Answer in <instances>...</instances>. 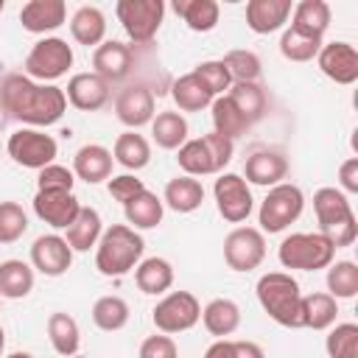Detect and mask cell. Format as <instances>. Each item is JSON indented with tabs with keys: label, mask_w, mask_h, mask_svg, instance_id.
I'll return each instance as SVG.
<instances>
[{
	"label": "cell",
	"mask_w": 358,
	"mask_h": 358,
	"mask_svg": "<svg viewBox=\"0 0 358 358\" xmlns=\"http://www.w3.org/2000/svg\"><path fill=\"white\" fill-rule=\"evenodd\" d=\"M112 159H117L123 168L129 171H140L151 162V145L143 134L137 131H123L117 134L115 140V148H112Z\"/></svg>",
	"instance_id": "obj_34"
},
{
	"label": "cell",
	"mask_w": 358,
	"mask_h": 358,
	"mask_svg": "<svg viewBox=\"0 0 358 358\" xmlns=\"http://www.w3.org/2000/svg\"><path fill=\"white\" fill-rule=\"evenodd\" d=\"M64 232H67L64 241H67V246H70L73 252H90L92 246H98L101 232H103L98 210H92V207H81L78 215H76V221H73Z\"/></svg>",
	"instance_id": "obj_25"
},
{
	"label": "cell",
	"mask_w": 358,
	"mask_h": 358,
	"mask_svg": "<svg viewBox=\"0 0 358 358\" xmlns=\"http://www.w3.org/2000/svg\"><path fill=\"white\" fill-rule=\"evenodd\" d=\"M70 34L78 45H87V48H98L106 36V17L98 6H81L73 17H70Z\"/></svg>",
	"instance_id": "obj_26"
},
{
	"label": "cell",
	"mask_w": 358,
	"mask_h": 358,
	"mask_svg": "<svg viewBox=\"0 0 358 358\" xmlns=\"http://www.w3.org/2000/svg\"><path fill=\"white\" fill-rule=\"evenodd\" d=\"M173 11L187 22L190 31L207 34L218 25V3L215 0H173Z\"/></svg>",
	"instance_id": "obj_30"
},
{
	"label": "cell",
	"mask_w": 358,
	"mask_h": 358,
	"mask_svg": "<svg viewBox=\"0 0 358 358\" xmlns=\"http://www.w3.org/2000/svg\"><path fill=\"white\" fill-rule=\"evenodd\" d=\"M302 207H305V196L296 185H291V182L274 185L266 193V199L260 201V213H257L260 232H268V235L282 232L302 215Z\"/></svg>",
	"instance_id": "obj_6"
},
{
	"label": "cell",
	"mask_w": 358,
	"mask_h": 358,
	"mask_svg": "<svg viewBox=\"0 0 358 358\" xmlns=\"http://www.w3.org/2000/svg\"><path fill=\"white\" fill-rule=\"evenodd\" d=\"M81 204L73 193H59V190H36L34 196V213L50 224L53 229H67L76 215H78Z\"/></svg>",
	"instance_id": "obj_16"
},
{
	"label": "cell",
	"mask_w": 358,
	"mask_h": 358,
	"mask_svg": "<svg viewBox=\"0 0 358 358\" xmlns=\"http://www.w3.org/2000/svg\"><path fill=\"white\" fill-rule=\"evenodd\" d=\"M171 98L179 112H201L213 103V92L199 81L196 73H185L171 84Z\"/></svg>",
	"instance_id": "obj_28"
},
{
	"label": "cell",
	"mask_w": 358,
	"mask_h": 358,
	"mask_svg": "<svg viewBox=\"0 0 358 358\" xmlns=\"http://www.w3.org/2000/svg\"><path fill=\"white\" fill-rule=\"evenodd\" d=\"M92 322H95V327H101L106 333H115V330L126 327V322H129V302L123 296H115V294L101 296L92 305Z\"/></svg>",
	"instance_id": "obj_39"
},
{
	"label": "cell",
	"mask_w": 358,
	"mask_h": 358,
	"mask_svg": "<svg viewBox=\"0 0 358 358\" xmlns=\"http://www.w3.org/2000/svg\"><path fill=\"white\" fill-rule=\"evenodd\" d=\"M243 173H246V182H252V185L274 187V185H280L288 176V159L280 151L257 148V151H252L246 157Z\"/></svg>",
	"instance_id": "obj_18"
},
{
	"label": "cell",
	"mask_w": 358,
	"mask_h": 358,
	"mask_svg": "<svg viewBox=\"0 0 358 358\" xmlns=\"http://www.w3.org/2000/svg\"><path fill=\"white\" fill-rule=\"evenodd\" d=\"M327 294L333 299H352L358 294V266L352 260H338L327 266Z\"/></svg>",
	"instance_id": "obj_41"
},
{
	"label": "cell",
	"mask_w": 358,
	"mask_h": 358,
	"mask_svg": "<svg viewBox=\"0 0 358 358\" xmlns=\"http://www.w3.org/2000/svg\"><path fill=\"white\" fill-rule=\"evenodd\" d=\"M151 134L159 148L179 151L187 140V120L182 117V112H159L151 120Z\"/></svg>",
	"instance_id": "obj_33"
},
{
	"label": "cell",
	"mask_w": 358,
	"mask_h": 358,
	"mask_svg": "<svg viewBox=\"0 0 358 358\" xmlns=\"http://www.w3.org/2000/svg\"><path fill=\"white\" fill-rule=\"evenodd\" d=\"M115 115L131 131L154 120V92L145 84H131L115 98Z\"/></svg>",
	"instance_id": "obj_15"
},
{
	"label": "cell",
	"mask_w": 358,
	"mask_h": 358,
	"mask_svg": "<svg viewBox=\"0 0 358 358\" xmlns=\"http://www.w3.org/2000/svg\"><path fill=\"white\" fill-rule=\"evenodd\" d=\"M213 193H215V207H218L224 221L241 224L252 215L255 199H252L249 182L241 173H218L215 185H213Z\"/></svg>",
	"instance_id": "obj_11"
},
{
	"label": "cell",
	"mask_w": 358,
	"mask_h": 358,
	"mask_svg": "<svg viewBox=\"0 0 358 358\" xmlns=\"http://www.w3.org/2000/svg\"><path fill=\"white\" fill-rule=\"evenodd\" d=\"M140 358H179V350L171 336H148L140 344Z\"/></svg>",
	"instance_id": "obj_50"
},
{
	"label": "cell",
	"mask_w": 358,
	"mask_h": 358,
	"mask_svg": "<svg viewBox=\"0 0 358 358\" xmlns=\"http://www.w3.org/2000/svg\"><path fill=\"white\" fill-rule=\"evenodd\" d=\"M193 73H196V76H199V81L213 92V98L224 95V90H229V87H232L229 70L224 67V62H221V59L201 62V64H196V70H193Z\"/></svg>",
	"instance_id": "obj_46"
},
{
	"label": "cell",
	"mask_w": 358,
	"mask_h": 358,
	"mask_svg": "<svg viewBox=\"0 0 358 358\" xmlns=\"http://www.w3.org/2000/svg\"><path fill=\"white\" fill-rule=\"evenodd\" d=\"M319 50H322V36H310L296 28H288L280 36V53L288 62H310V59H316Z\"/></svg>",
	"instance_id": "obj_40"
},
{
	"label": "cell",
	"mask_w": 358,
	"mask_h": 358,
	"mask_svg": "<svg viewBox=\"0 0 358 358\" xmlns=\"http://www.w3.org/2000/svg\"><path fill=\"white\" fill-rule=\"evenodd\" d=\"M336 316H338V299H333L330 294L316 291L302 296V327L327 330L336 324Z\"/></svg>",
	"instance_id": "obj_29"
},
{
	"label": "cell",
	"mask_w": 358,
	"mask_h": 358,
	"mask_svg": "<svg viewBox=\"0 0 358 358\" xmlns=\"http://www.w3.org/2000/svg\"><path fill=\"white\" fill-rule=\"evenodd\" d=\"M145 241L126 224H112L101 232V241L95 246V268L106 277H123L131 268H137L143 257Z\"/></svg>",
	"instance_id": "obj_2"
},
{
	"label": "cell",
	"mask_w": 358,
	"mask_h": 358,
	"mask_svg": "<svg viewBox=\"0 0 358 358\" xmlns=\"http://www.w3.org/2000/svg\"><path fill=\"white\" fill-rule=\"evenodd\" d=\"M112 165H115V159H112L109 148H103L98 143H87L73 157V176L84 179L87 185H98L112 176Z\"/></svg>",
	"instance_id": "obj_21"
},
{
	"label": "cell",
	"mask_w": 358,
	"mask_h": 358,
	"mask_svg": "<svg viewBox=\"0 0 358 358\" xmlns=\"http://www.w3.org/2000/svg\"><path fill=\"white\" fill-rule=\"evenodd\" d=\"M92 67L95 76H101L103 81H120L129 76L131 70V50L129 45L117 42V39H106L95 48L92 53Z\"/></svg>",
	"instance_id": "obj_22"
},
{
	"label": "cell",
	"mask_w": 358,
	"mask_h": 358,
	"mask_svg": "<svg viewBox=\"0 0 358 358\" xmlns=\"http://www.w3.org/2000/svg\"><path fill=\"white\" fill-rule=\"evenodd\" d=\"M67 20V6L64 0H28L20 8V22L28 34H48L64 25Z\"/></svg>",
	"instance_id": "obj_19"
},
{
	"label": "cell",
	"mask_w": 358,
	"mask_h": 358,
	"mask_svg": "<svg viewBox=\"0 0 358 358\" xmlns=\"http://www.w3.org/2000/svg\"><path fill=\"white\" fill-rule=\"evenodd\" d=\"M235 358H266V352L255 341H235Z\"/></svg>",
	"instance_id": "obj_53"
},
{
	"label": "cell",
	"mask_w": 358,
	"mask_h": 358,
	"mask_svg": "<svg viewBox=\"0 0 358 358\" xmlns=\"http://www.w3.org/2000/svg\"><path fill=\"white\" fill-rule=\"evenodd\" d=\"M227 98L235 103V109H238L249 123L260 120L263 112H266V92H263V87H260L257 81H232Z\"/></svg>",
	"instance_id": "obj_36"
},
{
	"label": "cell",
	"mask_w": 358,
	"mask_h": 358,
	"mask_svg": "<svg viewBox=\"0 0 358 358\" xmlns=\"http://www.w3.org/2000/svg\"><path fill=\"white\" fill-rule=\"evenodd\" d=\"M106 187H109V196H112L115 201H120V204L131 201L134 196H140V193L145 190L143 179H137V176H131V173H123V176H112Z\"/></svg>",
	"instance_id": "obj_49"
},
{
	"label": "cell",
	"mask_w": 358,
	"mask_h": 358,
	"mask_svg": "<svg viewBox=\"0 0 358 358\" xmlns=\"http://www.w3.org/2000/svg\"><path fill=\"white\" fill-rule=\"evenodd\" d=\"M3 350H6V333H3V327H0V358H3Z\"/></svg>",
	"instance_id": "obj_54"
},
{
	"label": "cell",
	"mask_w": 358,
	"mask_h": 358,
	"mask_svg": "<svg viewBox=\"0 0 358 358\" xmlns=\"http://www.w3.org/2000/svg\"><path fill=\"white\" fill-rule=\"evenodd\" d=\"M0 109L28 126H53L67 109V95L56 84H36L14 73L0 81Z\"/></svg>",
	"instance_id": "obj_1"
},
{
	"label": "cell",
	"mask_w": 358,
	"mask_h": 358,
	"mask_svg": "<svg viewBox=\"0 0 358 358\" xmlns=\"http://www.w3.org/2000/svg\"><path fill=\"white\" fill-rule=\"evenodd\" d=\"M324 350L330 358H358V324L355 322L336 324L324 338Z\"/></svg>",
	"instance_id": "obj_43"
},
{
	"label": "cell",
	"mask_w": 358,
	"mask_h": 358,
	"mask_svg": "<svg viewBox=\"0 0 358 358\" xmlns=\"http://www.w3.org/2000/svg\"><path fill=\"white\" fill-rule=\"evenodd\" d=\"M330 25V6L324 0H302L294 6V22L291 28L305 31L310 36H322Z\"/></svg>",
	"instance_id": "obj_38"
},
{
	"label": "cell",
	"mask_w": 358,
	"mask_h": 358,
	"mask_svg": "<svg viewBox=\"0 0 358 358\" xmlns=\"http://www.w3.org/2000/svg\"><path fill=\"white\" fill-rule=\"evenodd\" d=\"M34 291V268L25 260H3L0 263V296L22 299Z\"/></svg>",
	"instance_id": "obj_32"
},
{
	"label": "cell",
	"mask_w": 358,
	"mask_h": 358,
	"mask_svg": "<svg viewBox=\"0 0 358 358\" xmlns=\"http://www.w3.org/2000/svg\"><path fill=\"white\" fill-rule=\"evenodd\" d=\"M277 257L285 268L319 271V268H327L333 263L336 246L322 232H291L288 238H282Z\"/></svg>",
	"instance_id": "obj_5"
},
{
	"label": "cell",
	"mask_w": 358,
	"mask_h": 358,
	"mask_svg": "<svg viewBox=\"0 0 358 358\" xmlns=\"http://www.w3.org/2000/svg\"><path fill=\"white\" fill-rule=\"evenodd\" d=\"M115 14L131 42L148 45L162 25L165 3L162 0H117Z\"/></svg>",
	"instance_id": "obj_7"
},
{
	"label": "cell",
	"mask_w": 358,
	"mask_h": 358,
	"mask_svg": "<svg viewBox=\"0 0 358 358\" xmlns=\"http://www.w3.org/2000/svg\"><path fill=\"white\" fill-rule=\"evenodd\" d=\"M73 263V249L67 246V241L56 232L50 235H39L31 246V266L36 271H42L45 277H62Z\"/></svg>",
	"instance_id": "obj_14"
},
{
	"label": "cell",
	"mask_w": 358,
	"mask_h": 358,
	"mask_svg": "<svg viewBox=\"0 0 358 358\" xmlns=\"http://www.w3.org/2000/svg\"><path fill=\"white\" fill-rule=\"evenodd\" d=\"M73 358H87V355H73Z\"/></svg>",
	"instance_id": "obj_57"
},
{
	"label": "cell",
	"mask_w": 358,
	"mask_h": 358,
	"mask_svg": "<svg viewBox=\"0 0 358 358\" xmlns=\"http://www.w3.org/2000/svg\"><path fill=\"white\" fill-rule=\"evenodd\" d=\"M67 101L81 112H98L109 103V81L95 73H76L64 90Z\"/></svg>",
	"instance_id": "obj_17"
},
{
	"label": "cell",
	"mask_w": 358,
	"mask_h": 358,
	"mask_svg": "<svg viewBox=\"0 0 358 358\" xmlns=\"http://www.w3.org/2000/svg\"><path fill=\"white\" fill-rule=\"evenodd\" d=\"M291 11H294L291 0H249L246 25L255 34H274L288 22Z\"/></svg>",
	"instance_id": "obj_20"
},
{
	"label": "cell",
	"mask_w": 358,
	"mask_h": 358,
	"mask_svg": "<svg viewBox=\"0 0 358 358\" xmlns=\"http://www.w3.org/2000/svg\"><path fill=\"white\" fill-rule=\"evenodd\" d=\"M73 67V48L59 36L39 39L25 56V73L36 81H56Z\"/></svg>",
	"instance_id": "obj_8"
},
{
	"label": "cell",
	"mask_w": 358,
	"mask_h": 358,
	"mask_svg": "<svg viewBox=\"0 0 358 358\" xmlns=\"http://www.w3.org/2000/svg\"><path fill=\"white\" fill-rule=\"evenodd\" d=\"M221 62H224V67L229 70V78H232V81H257V78H260V70H263L260 56L252 53V50H246V48L229 50Z\"/></svg>",
	"instance_id": "obj_44"
},
{
	"label": "cell",
	"mask_w": 358,
	"mask_h": 358,
	"mask_svg": "<svg viewBox=\"0 0 358 358\" xmlns=\"http://www.w3.org/2000/svg\"><path fill=\"white\" fill-rule=\"evenodd\" d=\"M338 185L347 193H358V157H350L338 168Z\"/></svg>",
	"instance_id": "obj_51"
},
{
	"label": "cell",
	"mask_w": 358,
	"mask_h": 358,
	"mask_svg": "<svg viewBox=\"0 0 358 358\" xmlns=\"http://www.w3.org/2000/svg\"><path fill=\"white\" fill-rule=\"evenodd\" d=\"M201 322H204L210 336L227 338L241 327V308H238V302L218 296V299L207 302V308L201 310Z\"/></svg>",
	"instance_id": "obj_23"
},
{
	"label": "cell",
	"mask_w": 358,
	"mask_h": 358,
	"mask_svg": "<svg viewBox=\"0 0 358 358\" xmlns=\"http://www.w3.org/2000/svg\"><path fill=\"white\" fill-rule=\"evenodd\" d=\"M6 358H34V355H28V352H11V355H6Z\"/></svg>",
	"instance_id": "obj_55"
},
{
	"label": "cell",
	"mask_w": 358,
	"mask_h": 358,
	"mask_svg": "<svg viewBox=\"0 0 358 358\" xmlns=\"http://www.w3.org/2000/svg\"><path fill=\"white\" fill-rule=\"evenodd\" d=\"M179 159V168L185 171V176H207V173H215L213 168V159H210V151L204 145V140H185V145L179 148L176 154Z\"/></svg>",
	"instance_id": "obj_42"
},
{
	"label": "cell",
	"mask_w": 358,
	"mask_h": 358,
	"mask_svg": "<svg viewBox=\"0 0 358 358\" xmlns=\"http://www.w3.org/2000/svg\"><path fill=\"white\" fill-rule=\"evenodd\" d=\"M313 213L319 221V232L336 246H352L358 238V224H355V213L347 201V196L336 187H319L313 193Z\"/></svg>",
	"instance_id": "obj_4"
},
{
	"label": "cell",
	"mask_w": 358,
	"mask_h": 358,
	"mask_svg": "<svg viewBox=\"0 0 358 358\" xmlns=\"http://www.w3.org/2000/svg\"><path fill=\"white\" fill-rule=\"evenodd\" d=\"M0 299H3V296H0Z\"/></svg>",
	"instance_id": "obj_58"
},
{
	"label": "cell",
	"mask_w": 358,
	"mask_h": 358,
	"mask_svg": "<svg viewBox=\"0 0 358 358\" xmlns=\"http://www.w3.org/2000/svg\"><path fill=\"white\" fill-rule=\"evenodd\" d=\"M73 185H76V176L70 168L64 165H45L39 173H36V190H59V193H73Z\"/></svg>",
	"instance_id": "obj_47"
},
{
	"label": "cell",
	"mask_w": 358,
	"mask_h": 358,
	"mask_svg": "<svg viewBox=\"0 0 358 358\" xmlns=\"http://www.w3.org/2000/svg\"><path fill=\"white\" fill-rule=\"evenodd\" d=\"M319 70L336 84H355L358 81V50L350 42H327L316 53Z\"/></svg>",
	"instance_id": "obj_13"
},
{
	"label": "cell",
	"mask_w": 358,
	"mask_h": 358,
	"mask_svg": "<svg viewBox=\"0 0 358 358\" xmlns=\"http://www.w3.org/2000/svg\"><path fill=\"white\" fill-rule=\"evenodd\" d=\"M48 336H50V344L59 355H67L73 358L78 352V344H81V333H78V322L70 316V313H50L48 316Z\"/></svg>",
	"instance_id": "obj_35"
},
{
	"label": "cell",
	"mask_w": 358,
	"mask_h": 358,
	"mask_svg": "<svg viewBox=\"0 0 358 358\" xmlns=\"http://www.w3.org/2000/svg\"><path fill=\"white\" fill-rule=\"evenodd\" d=\"M204 201V187L196 176H176L165 185L162 204H168L173 213H193Z\"/></svg>",
	"instance_id": "obj_24"
},
{
	"label": "cell",
	"mask_w": 358,
	"mask_h": 358,
	"mask_svg": "<svg viewBox=\"0 0 358 358\" xmlns=\"http://www.w3.org/2000/svg\"><path fill=\"white\" fill-rule=\"evenodd\" d=\"M263 310L282 327H302V294L299 282L285 271H268L255 285Z\"/></svg>",
	"instance_id": "obj_3"
},
{
	"label": "cell",
	"mask_w": 358,
	"mask_h": 358,
	"mask_svg": "<svg viewBox=\"0 0 358 358\" xmlns=\"http://www.w3.org/2000/svg\"><path fill=\"white\" fill-rule=\"evenodd\" d=\"M28 215L17 201H0V243H14L25 235Z\"/></svg>",
	"instance_id": "obj_45"
},
{
	"label": "cell",
	"mask_w": 358,
	"mask_h": 358,
	"mask_svg": "<svg viewBox=\"0 0 358 358\" xmlns=\"http://www.w3.org/2000/svg\"><path fill=\"white\" fill-rule=\"evenodd\" d=\"M204 358H235V341H229V338L213 341V344L207 347Z\"/></svg>",
	"instance_id": "obj_52"
},
{
	"label": "cell",
	"mask_w": 358,
	"mask_h": 358,
	"mask_svg": "<svg viewBox=\"0 0 358 358\" xmlns=\"http://www.w3.org/2000/svg\"><path fill=\"white\" fill-rule=\"evenodd\" d=\"M151 319L159 333H182L201 319V305L190 291H171L157 302Z\"/></svg>",
	"instance_id": "obj_9"
},
{
	"label": "cell",
	"mask_w": 358,
	"mask_h": 358,
	"mask_svg": "<svg viewBox=\"0 0 358 358\" xmlns=\"http://www.w3.org/2000/svg\"><path fill=\"white\" fill-rule=\"evenodd\" d=\"M266 257V238L255 227H235L224 238V260L232 271H252Z\"/></svg>",
	"instance_id": "obj_12"
},
{
	"label": "cell",
	"mask_w": 358,
	"mask_h": 358,
	"mask_svg": "<svg viewBox=\"0 0 358 358\" xmlns=\"http://www.w3.org/2000/svg\"><path fill=\"white\" fill-rule=\"evenodd\" d=\"M201 140H204V145H207V151H210V159H213L215 173H224V168L229 165V159H232V154H235V143L227 140V137H221V134H215V131L204 134Z\"/></svg>",
	"instance_id": "obj_48"
},
{
	"label": "cell",
	"mask_w": 358,
	"mask_h": 358,
	"mask_svg": "<svg viewBox=\"0 0 358 358\" xmlns=\"http://www.w3.org/2000/svg\"><path fill=\"white\" fill-rule=\"evenodd\" d=\"M123 213H126V221L131 224V229H151L162 221L165 204H162V199H157V193L143 190L140 196H134L131 201L123 204Z\"/></svg>",
	"instance_id": "obj_31"
},
{
	"label": "cell",
	"mask_w": 358,
	"mask_h": 358,
	"mask_svg": "<svg viewBox=\"0 0 358 358\" xmlns=\"http://www.w3.org/2000/svg\"><path fill=\"white\" fill-rule=\"evenodd\" d=\"M3 8H6V3H3V0H0V14H3Z\"/></svg>",
	"instance_id": "obj_56"
},
{
	"label": "cell",
	"mask_w": 358,
	"mask_h": 358,
	"mask_svg": "<svg viewBox=\"0 0 358 358\" xmlns=\"http://www.w3.org/2000/svg\"><path fill=\"white\" fill-rule=\"evenodd\" d=\"M210 109H213V129H215V134H221V137H227V140H232V143H235V137L246 134V129L252 126V123L235 109V103H232L227 95L213 98Z\"/></svg>",
	"instance_id": "obj_37"
},
{
	"label": "cell",
	"mask_w": 358,
	"mask_h": 358,
	"mask_svg": "<svg viewBox=\"0 0 358 358\" xmlns=\"http://www.w3.org/2000/svg\"><path fill=\"white\" fill-rule=\"evenodd\" d=\"M8 148V157L22 165V168H34V171H42L45 165H50L59 154V145L50 134L45 131H36V129H20L8 137L6 143Z\"/></svg>",
	"instance_id": "obj_10"
},
{
	"label": "cell",
	"mask_w": 358,
	"mask_h": 358,
	"mask_svg": "<svg viewBox=\"0 0 358 358\" xmlns=\"http://www.w3.org/2000/svg\"><path fill=\"white\" fill-rule=\"evenodd\" d=\"M134 282L143 294H165L173 285V266L165 257H145L134 268Z\"/></svg>",
	"instance_id": "obj_27"
}]
</instances>
